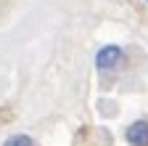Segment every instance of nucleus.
Segmentation results:
<instances>
[{
	"label": "nucleus",
	"mask_w": 148,
	"mask_h": 146,
	"mask_svg": "<svg viewBox=\"0 0 148 146\" xmlns=\"http://www.w3.org/2000/svg\"><path fill=\"white\" fill-rule=\"evenodd\" d=\"M122 56H124V53H122L119 45H106V48L98 51L95 64H98V69H116L122 64Z\"/></svg>",
	"instance_id": "obj_1"
},
{
	"label": "nucleus",
	"mask_w": 148,
	"mask_h": 146,
	"mask_svg": "<svg viewBox=\"0 0 148 146\" xmlns=\"http://www.w3.org/2000/svg\"><path fill=\"white\" fill-rule=\"evenodd\" d=\"M124 138H127L130 146H148V122H145V120L132 122V125L124 130Z\"/></svg>",
	"instance_id": "obj_2"
},
{
	"label": "nucleus",
	"mask_w": 148,
	"mask_h": 146,
	"mask_svg": "<svg viewBox=\"0 0 148 146\" xmlns=\"http://www.w3.org/2000/svg\"><path fill=\"white\" fill-rule=\"evenodd\" d=\"M3 146H37V143H34V141H32L29 136L18 133V136H11V138H8V141H5Z\"/></svg>",
	"instance_id": "obj_3"
},
{
	"label": "nucleus",
	"mask_w": 148,
	"mask_h": 146,
	"mask_svg": "<svg viewBox=\"0 0 148 146\" xmlns=\"http://www.w3.org/2000/svg\"><path fill=\"white\" fill-rule=\"evenodd\" d=\"M13 120V112L11 109H3V112H0V122H11Z\"/></svg>",
	"instance_id": "obj_4"
},
{
	"label": "nucleus",
	"mask_w": 148,
	"mask_h": 146,
	"mask_svg": "<svg viewBox=\"0 0 148 146\" xmlns=\"http://www.w3.org/2000/svg\"><path fill=\"white\" fill-rule=\"evenodd\" d=\"M145 3H148V0H145Z\"/></svg>",
	"instance_id": "obj_5"
}]
</instances>
